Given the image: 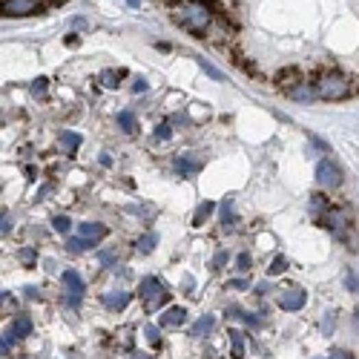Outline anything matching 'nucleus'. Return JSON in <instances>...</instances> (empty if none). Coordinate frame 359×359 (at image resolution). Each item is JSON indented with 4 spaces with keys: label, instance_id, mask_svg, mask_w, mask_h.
Wrapping results in <instances>:
<instances>
[{
    "label": "nucleus",
    "instance_id": "obj_34",
    "mask_svg": "<svg viewBox=\"0 0 359 359\" xmlns=\"http://www.w3.org/2000/svg\"><path fill=\"white\" fill-rule=\"evenodd\" d=\"M12 230V219L6 213H0V233H9Z\"/></svg>",
    "mask_w": 359,
    "mask_h": 359
},
{
    "label": "nucleus",
    "instance_id": "obj_35",
    "mask_svg": "<svg viewBox=\"0 0 359 359\" xmlns=\"http://www.w3.org/2000/svg\"><path fill=\"white\" fill-rule=\"evenodd\" d=\"M12 345H14V342H12V339H9L6 334L0 336V354H9V348H12Z\"/></svg>",
    "mask_w": 359,
    "mask_h": 359
},
{
    "label": "nucleus",
    "instance_id": "obj_25",
    "mask_svg": "<svg viewBox=\"0 0 359 359\" xmlns=\"http://www.w3.org/2000/svg\"><path fill=\"white\" fill-rule=\"evenodd\" d=\"M285 271H288V262L282 259V256H276L271 262V267H267V273H271V276H279V273H285Z\"/></svg>",
    "mask_w": 359,
    "mask_h": 359
},
{
    "label": "nucleus",
    "instance_id": "obj_1",
    "mask_svg": "<svg viewBox=\"0 0 359 359\" xmlns=\"http://www.w3.org/2000/svg\"><path fill=\"white\" fill-rule=\"evenodd\" d=\"M173 21L182 29H187V32H193V35H204L213 23V12L207 6H201L199 0H175L173 3Z\"/></svg>",
    "mask_w": 359,
    "mask_h": 359
},
{
    "label": "nucleus",
    "instance_id": "obj_7",
    "mask_svg": "<svg viewBox=\"0 0 359 359\" xmlns=\"http://www.w3.org/2000/svg\"><path fill=\"white\" fill-rule=\"evenodd\" d=\"M299 84H302V69H299V66H285V69L276 72V86L285 89V92L296 89Z\"/></svg>",
    "mask_w": 359,
    "mask_h": 359
},
{
    "label": "nucleus",
    "instance_id": "obj_2",
    "mask_svg": "<svg viewBox=\"0 0 359 359\" xmlns=\"http://www.w3.org/2000/svg\"><path fill=\"white\" fill-rule=\"evenodd\" d=\"M351 92H354V84L348 75H342V72H325L317 78V84H313V95L325 98V101H342Z\"/></svg>",
    "mask_w": 359,
    "mask_h": 359
},
{
    "label": "nucleus",
    "instance_id": "obj_22",
    "mask_svg": "<svg viewBox=\"0 0 359 359\" xmlns=\"http://www.w3.org/2000/svg\"><path fill=\"white\" fill-rule=\"evenodd\" d=\"M118 124H121L127 132H132L136 129V115H132L129 110H124V112H118Z\"/></svg>",
    "mask_w": 359,
    "mask_h": 359
},
{
    "label": "nucleus",
    "instance_id": "obj_9",
    "mask_svg": "<svg viewBox=\"0 0 359 359\" xmlns=\"http://www.w3.org/2000/svg\"><path fill=\"white\" fill-rule=\"evenodd\" d=\"M64 285H66V290H69V305H78L81 302V296H84V279L78 276V271H66L64 273Z\"/></svg>",
    "mask_w": 359,
    "mask_h": 359
},
{
    "label": "nucleus",
    "instance_id": "obj_13",
    "mask_svg": "<svg viewBox=\"0 0 359 359\" xmlns=\"http://www.w3.org/2000/svg\"><path fill=\"white\" fill-rule=\"evenodd\" d=\"M103 305L112 310H124L129 305V293H103Z\"/></svg>",
    "mask_w": 359,
    "mask_h": 359
},
{
    "label": "nucleus",
    "instance_id": "obj_23",
    "mask_svg": "<svg viewBox=\"0 0 359 359\" xmlns=\"http://www.w3.org/2000/svg\"><path fill=\"white\" fill-rule=\"evenodd\" d=\"M61 144L72 153V149H78V147H81V136H75V132H64V136H61Z\"/></svg>",
    "mask_w": 359,
    "mask_h": 359
},
{
    "label": "nucleus",
    "instance_id": "obj_44",
    "mask_svg": "<svg viewBox=\"0 0 359 359\" xmlns=\"http://www.w3.org/2000/svg\"><path fill=\"white\" fill-rule=\"evenodd\" d=\"M136 359H153V356H147V354H136Z\"/></svg>",
    "mask_w": 359,
    "mask_h": 359
},
{
    "label": "nucleus",
    "instance_id": "obj_30",
    "mask_svg": "<svg viewBox=\"0 0 359 359\" xmlns=\"http://www.w3.org/2000/svg\"><path fill=\"white\" fill-rule=\"evenodd\" d=\"M236 271H250V253H238V259H236Z\"/></svg>",
    "mask_w": 359,
    "mask_h": 359
},
{
    "label": "nucleus",
    "instance_id": "obj_3",
    "mask_svg": "<svg viewBox=\"0 0 359 359\" xmlns=\"http://www.w3.org/2000/svg\"><path fill=\"white\" fill-rule=\"evenodd\" d=\"M138 293H141V299H144L147 310H158L161 305H167V299H170L167 288H164V282H161V279H156V276H147V279L141 282Z\"/></svg>",
    "mask_w": 359,
    "mask_h": 359
},
{
    "label": "nucleus",
    "instance_id": "obj_43",
    "mask_svg": "<svg viewBox=\"0 0 359 359\" xmlns=\"http://www.w3.org/2000/svg\"><path fill=\"white\" fill-rule=\"evenodd\" d=\"M127 6H132V9H138V6H141V0H127Z\"/></svg>",
    "mask_w": 359,
    "mask_h": 359
},
{
    "label": "nucleus",
    "instance_id": "obj_8",
    "mask_svg": "<svg viewBox=\"0 0 359 359\" xmlns=\"http://www.w3.org/2000/svg\"><path fill=\"white\" fill-rule=\"evenodd\" d=\"M305 299H308V293L302 288H285V290H282V296H279V308L299 310V308L305 305Z\"/></svg>",
    "mask_w": 359,
    "mask_h": 359
},
{
    "label": "nucleus",
    "instance_id": "obj_36",
    "mask_svg": "<svg viewBox=\"0 0 359 359\" xmlns=\"http://www.w3.org/2000/svg\"><path fill=\"white\" fill-rule=\"evenodd\" d=\"M345 282H348V288H351V290H354V293H356V290H359V279H356V276H354V273H351V271H348V276H345Z\"/></svg>",
    "mask_w": 359,
    "mask_h": 359
},
{
    "label": "nucleus",
    "instance_id": "obj_41",
    "mask_svg": "<svg viewBox=\"0 0 359 359\" xmlns=\"http://www.w3.org/2000/svg\"><path fill=\"white\" fill-rule=\"evenodd\" d=\"M78 43H81L78 35H66V47H78Z\"/></svg>",
    "mask_w": 359,
    "mask_h": 359
},
{
    "label": "nucleus",
    "instance_id": "obj_17",
    "mask_svg": "<svg viewBox=\"0 0 359 359\" xmlns=\"http://www.w3.org/2000/svg\"><path fill=\"white\" fill-rule=\"evenodd\" d=\"M230 342H233V356L242 359L245 356V334L242 331H230Z\"/></svg>",
    "mask_w": 359,
    "mask_h": 359
},
{
    "label": "nucleus",
    "instance_id": "obj_29",
    "mask_svg": "<svg viewBox=\"0 0 359 359\" xmlns=\"http://www.w3.org/2000/svg\"><path fill=\"white\" fill-rule=\"evenodd\" d=\"M199 66H201V69H204L207 75H210V78H216V81H224V75H221V72H219V69H216L213 64H207V61H199Z\"/></svg>",
    "mask_w": 359,
    "mask_h": 359
},
{
    "label": "nucleus",
    "instance_id": "obj_4",
    "mask_svg": "<svg viewBox=\"0 0 359 359\" xmlns=\"http://www.w3.org/2000/svg\"><path fill=\"white\" fill-rule=\"evenodd\" d=\"M319 224L339 238H345V233H348V216H345V210H339V207H327V210L319 216Z\"/></svg>",
    "mask_w": 359,
    "mask_h": 359
},
{
    "label": "nucleus",
    "instance_id": "obj_21",
    "mask_svg": "<svg viewBox=\"0 0 359 359\" xmlns=\"http://www.w3.org/2000/svg\"><path fill=\"white\" fill-rule=\"evenodd\" d=\"M310 210H313V216L319 219V216L327 210V199H325V196H319V193H317V196L310 199Z\"/></svg>",
    "mask_w": 359,
    "mask_h": 359
},
{
    "label": "nucleus",
    "instance_id": "obj_16",
    "mask_svg": "<svg viewBox=\"0 0 359 359\" xmlns=\"http://www.w3.org/2000/svg\"><path fill=\"white\" fill-rule=\"evenodd\" d=\"M124 78V69H118V72H112V69H107V72H101V84L107 86V89H115L118 86V81Z\"/></svg>",
    "mask_w": 359,
    "mask_h": 359
},
{
    "label": "nucleus",
    "instance_id": "obj_19",
    "mask_svg": "<svg viewBox=\"0 0 359 359\" xmlns=\"http://www.w3.org/2000/svg\"><path fill=\"white\" fill-rule=\"evenodd\" d=\"M288 95H290V98H299V101H310V98H317V95H313V86H305V84H299L296 89H290Z\"/></svg>",
    "mask_w": 359,
    "mask_h": 359
},
{
    "label": "nucleus",
    "instance_id": "obj_24",
    "mask_svg": "<svg viewBox=\"0 0 359 359\" xmlns=\"http://www.w3.org/2000/svg\"><path fill=\"white\" fill-rule=\"evenodd\" d=\"M52 227H55L58 233H69V230H72V221H69V216H55V219H52Z\"/></svg>",
    "mask_w": 359,
    "mask_h": 359
},
{
    "label": "nucleus",
    "instance_id": "obj_20",
    "mask_svg": "<svg viewBox=\"0 0 359 359\" xmlns=\"http://www.w3.org/2000/svg\"><path fill=\"white\" fill-rule=\"evenodd\" d=\"M221 224H224V227H230V224H233V199L221 201Z\"/></svg>",
    "mask_w": 359,
    "mask_h": 359
},
{
    "label": "nucleus",
    "instance_id": "obj_40",
    "mask_svg": "<svg viewBox=\"0 0 359 359\" xmlns=\"http://www.w3.org/2000/svg\"><path fill=\"white\" fill-rule=\"evenodd\" d=\"M230 288H236V290H245V288H247V282H245V279H233V282H230Z\"/></svg>",
    "mask_w": 359,
    "mask_h": 359
},
{
    "label": "nucleus",
    "instance_id": "obj_27",
    "mask_svg": "<svg viewBox=\"0 0 359 359\" xmlns=\"http://www.w3.org/2000/svg\"><path fill=\"white\" fill-rule=\"evenodd\" d=\"M47 89H49V81L47 78H38L32 84V98H43V95H47Z\"/></svg>",
    "mask_w": 359,
    "mask_h": 359
},
{
    "label": "nucleus",
    "instance_id": "obj_18",
    "mask_svg": "<svg viewBox=\"0 0 359 359\" xmlns=\"http://www.w3.org/2000/svg\"><path fill=\"white\" fill-rule=\"evenodd\" d=\"M178 173H184V175H190V173H199L201 170V164L199 161H193V158H178Z\"/></svg>",
    "mask_w": 359,
    "mask_h": 359
},
{
    "label": "nucleus",
    "instance_id": "obj_26",
    "mask_svg": "<svg viewBox=\"0 0 359 359\" xmlns=\"http://www.w3.org/2000/svg\"><path fill=\"white\" fill-rule=\"evenodd\" d=\"M89 245H92V242H86L84 236H81V238H69V242H66V247H69L72 253H84Z\"/></svg>",
    "mask_w": 359,
    "mask_h": 359
},
{
    "label": "nucleus",
    "instance_id": "obj_42",
    "mask_svg": "<svg viewBox=\"0 0 359 359\" xmlns=\"http://www.w3.org/2000/svg\"><path fill=\"white\" fill-rule=\"evenodd\" d=\"M331 359H351V356H348L345 351H334V354H331Z\"/></svg>",
    "mask_w": 359,
    "mask_h": 359
},
{
    "label": "nucleus",
    "instance_id": "obj_11",
    "mask_svg": "<svg viewBox=\"0 0 359 359\" xmlns=\"http://www.w3.org/2000/svg\"><path fill=\"white\" fill-rule=\"evenodd\" d=\"M81 236L86 238V242H98V238L107 236V227H103V224H98V221H84V224H81Z\"/></svg>",
    "mask_w": 359,
    "mask_h": 359
},
{
    "label": "nucleus",
    "instance_id": "obj_12",
    "mask_svg": "<svg viewBox=\"0 0 359 359\" xmlns=\"http://www.w3.org/2000/svg\"><path fill=\"white\" fill-rule=\"evenodd\" d=\"M184 319H187V310H184V308H167V310L161 313V325H164V327L184 325Z\"/></svg>",
    "mask_w": 359,
    "mask_h": 359
},
{
    "label": "nucleus",
    "instance_id": "obj_31",
    "mask_svg": "<svg viewBox=\"0 0 359 359\" xmlns=\"http://www.w3.org/2000/svg\"><path fill=\"white\" fill-rule=\"evenodd\" d=\"M98 262H101V264H107V267H110V264H115V262H118L115 250H103V253H98Z\"/></svg>",
    "mask_w": 359,
    "mask_h": 359
},
{
    "label": "nucleus",
    "instance_id": "obj_39",
    "mask_svg": "<svg viewBox=\"0 0 359 359\" xmlns=\"http://www.w3.org/2000/svg\"><path fill=\"white\" fill-rule=\"evenodd\" d=\"M224 262H227V253H219V256L213 259V267H216V271H219V267H221Z\"/></svg>",
    "mask_w": 359,
    "mask_h": 359
},
{
    "label": "nucleus",
    "instance_id": "obj_38",
    "mask_svg": "<svg viewBox=\"0 0 359 359\" xmlns=\"http://www.w3.org/2000/svg\"><path fill=\"white\" fill-rule=\"evenodd\" d=\"M21 259H23L26 264H32V262H35V250H23V253H21Z\"/></svg>",
    "mask_w": 359,
    "mask_h": 359
},
{
    "label": "nucleus",
    "instance_id": "obj_6",
    "mask_svg": "<svg viewBox=\"0 0 359 359\" xmlns=\"http://www.w3.org/2000/svg\"><path fill=\"white\" fill-rule=\"evenodd\" d=\"M3 9L9 18H21V14H32L35 9H40V0H3Z\"/></svg>",
    "mask_w": 359,
    "mask_h": 359
},
{
    "label": "nucleus",
    "instance_id": "obj_10",
    "mask_svg": "<svg viewBox=\"0 0 359 359\" xmlns=\"http://www.w3.org/2000/svg\"><path fill=\"white\" fill-rule=\"evenodd\" d=\"M29 334H32V319H29L26 313L14 317V322L9 325V331H6V336H9L12 342H18V339H23V336H29Z\"/></svg>",
    "mask_w": 359,
    "mask_h": 359
},
{
    "label": "nucleus",
    "instance_id": "obj_28",
    "mask_svg": "<svg viewBox=\"0 0 359 359\" xmlns=\"http://www.w3.org/2000/svg\"><path fill=\"white\" fill-rule=\"evenodd\" d=\"M153 247H156V236L153 233H147L144 238H138V250L141 253H153Z\"/></svg>",
    "mask_w": 359,
    "mask_h": 359
},
{
    "label": "nucleus",
    "instance_id": "obj_32",
    "mask_svg": "<svg viewBox=\"0 0 359 359\" xmlns=\"http://www.w3.org/2000/svg\"><path fill=\"white\" fill-rule=\"evenodd\" d=\"M156 138H161V141L170 138V124H167V121H161V124L156 127Z\"/></svg>",
    "mask_w": 359,
    "mask_h": 359
},
{
    "label": "nucleus",
    "instance_id": "obj_5",
    "mask_svg": "<svg viewBox=\"0 0 359 359\" xmlns=\"http://www.w3.org/2000/svg\"><path fill=\"white\" fill-rule=\"evenodd\" d=\"M317 182L327 190H336L342 184V170L336 167L334 161H319V167H317Z\"/></svg>",
    "mask_w": 359,
    "mask_h": 359
},
{
    "label": "nucleus",
    "instance_id": "obj_37",
    "mask_svg": "<svg viewBox=\"0 0 359 359\" xmlns=\"http://www.w3.org/2000/svg\"><path fill=\"white\" fill-rule=\"evenodd\" d=\"M132 92H136V95H138V92H147V81H144V78H138L136 84H132Z\"/></svg>",
    "mask_w": 359,
    "mask_h": 359
},
{
    "label": "nucleus",
    "instance_id": "obj_15",
    "mask_svg": "<svg viewBox=\"0 0 359 359\" xmlns=\"http://www.w3.org/2000/svg\"><path fill=\"white\" fill-rule=\"evenodd\" d=\"M213 325H216V319L207 313V317H201L196 325H193V336H204V334H210L213 331Z\"/></svg>",
    "mask_w": 359,
    "mask_h": 359
},
{
    "label": "nucleus",
    "instance_id": "obj_14",
    "mask_svg": "<svg viewBox=\"0 0 359 359\" xmlns=\"http://www.w3.org/2000/svg\"><path fill=\"white\" fill-rule=\"evenodd\" d=\"M213 210H216V204H213V201H201V204H199V210H196V216H193V224H196V227H201V224L213 216Z\"/></svg>",
    "mask_w": 359,
    "mask_h": 359
},
{
    "label": "nucleus",
    "instance_id": "obj_33",
    "mask_svg": "<svg viewBox=\"0 0 359 359\" xmlns=\"http://www.w3.org/2000/svg\"><path fill=\"white\" fill-rule=\"evenodd\" d=\"M144 334H147V339L153 342V345H158V327H156V325H147V327H144Z\"/></svg>",
    "mask_w": 359,
    "mask_h": 359
}]
</instances>
